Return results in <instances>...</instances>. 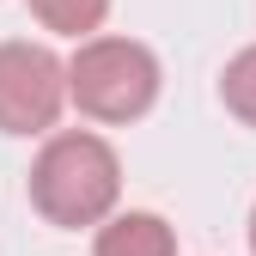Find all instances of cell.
<instances>
[{
	"mask_svg": "<svg viewBox=\"0 0 256 256\" xmlns=\"http://www.w3.org/2000/svg\"><path fill=\"white\" fill-rule=\"evenodd\" d=\"M116 196H122V158L104 134H86V128L55 134L30 165V208L61 232L98 226L116 208Z\"/></svg>",
	"mask_w": 256,
	"mask_h": 256,
	"instance_id": "obj_1",
	"label": "cell"
},
{
	"mask_svg": "<svg viewBox=\"0 0 256 256\" xmlns=\"http://www.w3.org/2000/svg\"><path fill=\"white\" fill-rule=\"evenodd\" d=\"M68 98L92 122H134L158 98V55L134 37H86L68 61Z\"/></svg>",
	"mask_w": 256,
	"mask_h": 256,
	"instance_id": "obj_2",
	"label": "cell"
},
{
	"mask_svg": "<svg viewBox=\"0 0 256 256\" xmlns=\"http://www.w3.org/2000/svg\"><path fill=\"white\" fill-rule=\"evenodd\" d=\"M68 104V61L43 43H0V134H43Z\"/></svg>",
	"mask_w": 256,
	"mask_h": 256,
	"instance_id": "obj_3",
	"label": "cell"
},
{
	"mask_svg": "<svg viewBox=\"0 0 256 256\" xmlns=\"http://www.w3.org/2000/svg\"><path fill=\"white\" fill-rule=\"evenodd\" d=\"M92 256H177V232L158 214H104Z\"/></svg>",
	"mask_w": 256,
	"mask_h": 256,
	"instance_id": "obj_4",
	"label": "cell"
},
{
	"mask_svg": "<svg viewBox=\"0 0 256 256\" xmlns=\"http://www.w3.org/2000/svg\"><path fill=\"white\" fill-rule=\"evenodd\" d=\"M30 12H37V24L55 30V37H92V30L104 24L110 0H30Z\"/></svg>",
	"mask_w": 256,
	"mask_h": 256,
	"instance_id": "obj_5",
	"label": "cell"
},
{
	"mask_svg": "<svg viewBox=\"0 0 256 256\" xmlns=\"http://www.w3.org/2000/svg\"><path fill=\"white\" fill-rule=\"evenodd\" d=\"M220 98H226V110H232L244 128H256V43L226 61V74H220Z\"/></svg>",
	"mask_w": 256,
	"mask_h": 256,
	"instance_id": "obj_6",
	"label": "cell"
},
{
	"mask_svg": "<svg viewBox=\"0 0 256 256\" xmlns=\"http://www.w3.org/2000/svg\"><path fill=\"white\" fill-rule=\"evenodd\" d=\"M250 250H256V208H250Z\"/></svg>",
	"mask_w": 256,
	"mask_h": 256,
	"instance_id": "obj_7",
	"label": "cell"
}]
</instances>
